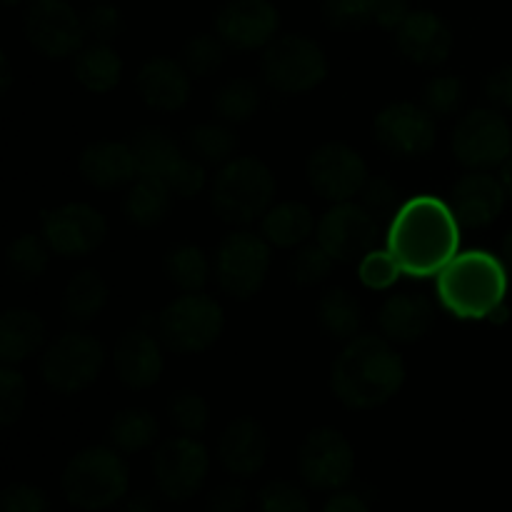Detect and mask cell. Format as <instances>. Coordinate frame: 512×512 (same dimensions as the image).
<instances>
[{
	"instance_id": "cell-25",
	"label": "cell",
	"mask_w": 512,
	"mask_h": 512,
	"mask_svg": "<svg viewBox=\"0 0 512 512\" xmlns=\"http://www.w3.org/2000/svg\"><path fill=\"white\" fill-rule=\"evenodd\" d=\"M78 170L85 183L98 190L125 188L130 180L138 178V168H135L130 143H118V140L90 143L80 153Z\"/></svg>"
},
{
	"instance_id": "cell-52",
	"label": "cell",
	"mask_w": 512,
	"mask_h": 512,
	"mask_svg": "<svg viewBox=\"0 0 512 512\" xmlns=\"http://www.w3.org/2000/svg\"><path fill=\"white\" fill-rule=\"evenodd\" d=\"M408 15V0H378V5H375V23L385 30H395Z\"/></svg>"
},
{
	"instance_id": "cell-56",
	"label": "cell",
	"mask_w": 512,
	"mask_h": 512,
	"mask_svg": "<svg viewBox=\"0 0 512 512\" xmlns=\"http://www.w3.org/2000/svg\"><path fill=\"white\" fill-rule=\"evenodd\" d=\"M500 183H503L508 198H512V155L500 165Z\"/></svg>"
},
{
	"instance_id": "cell-12",
	"label": "cell",
	"mask_w": 512,
	"mask_h": 512,
	"mask_svg": "<svg viewBox=\"0 0 512 512\" xmlns=\"http://www.w3.org/2000/svg\"><path fill=\"white\" fill-rule=\"evenodd\" d=\"M298 473L310 490H343L355 473L353 445L340 430L315 428L300 443Z\"/></svg>"
},
{
	"instance_id": "cell-24",
	"label": "cell",
	"mask_w": 512,
	"mask_h": 512,
	"mask_svg": "<svg viewBox=\"0 0 512 512\" xmlns=\"http://www.w3.org/2000/svg\"><path fill=\"white\" fill-rule=\"evenodd\" d=\"M435 305L420 293L390 295L378 313L380 333L390 343H418L433 330Z\"/></svg>"
},
{
	"instance_id": "cell-28",
	"label": "cell",
	"mask_w": 512,
	"mask_h": 512,
	"mask_svg": "<svg viewBox=\"0 0 512 512\" xmlns=\"http://www.w3.org/2000/svg\"><path fill=\"white\" fill-rule=\"evenodd\" d=\"M173 195L165 178H138L125 195V218L135 228H158L173 210Z\"/></svg>"
},
{
	"instance_id": "cell-36",
	"label": "cell",
	"mask_w": 512,
	"mask_h": 512,
	"mask_svg": "<svg viewBox=\"0 0 512 512\" xmlns=\"http://www.w3.org/2000/svg\"><path fill=\"white\" fill-rule=\"evenodd\" d=\"M263 105L260 88L248 78H233L220 85L213 98V113L228 125L248 123Z\"/></svg>"
},
{
	"instance_id": "cell-21",
	"label": "cell",
	"mask_w": 512,
	"mask_h": 512,
	"mask_svg": "<svg viewBox=\"0 0 512 512\" xmlns=\"http://www.w3.org/2000/svg\"><path fill=\"white\" fill-rule=\"evenodd\" d=\"M138 95L148 108L160 110V113H175L185 108L193 93L190 73L183 65V60L173 58H150L145 60L143 68L138 70Z\"/></svg>"
},
{
	"instance_id": "cell-2",
	"label": "cell",
	"mask_w": 512,
	"mask_h": 512,
	"mask_svg": "<svg viewBox=\"0 0 512 512\" xmlns=\"http://www.w3.org/2000/svg\"><path fill=\"white\" fill-rule=\"evenodd\" d=\"M403 355L385 335H355L330 368V390L348 410H375L400 393Z\"/></svg>"
},
{
	"instance_id": "cell-37",
	"label": "cell",
	"mask_w": 512,
	"mask_h": 512,
	"mask_svg": "<svg viewBox=\"0 0 512 512\" xmlns=\"http://www.w3.org/2000/svg\"><path fill=\"white\" fill-rule=\"evenodd\" d=\"M188 145L198 160L205 165H225L235 158L238 150V135L228 123H203L195 125L188 133Z\"/></svg>"
},
{
	"instance_id": "cell-30",
	"label": "cell",
	"mask_w": 512,
	"mask_h": 512,
	"mask_svg": "<svg viewBox=\"0 0 512 512\" xmlns=\"http://www.w3.org/2000/svg\"><path fill=\"white\" fill-rule=\"evenodd\" d=\"M73 75L90 93H110L120 83L123 60L110 43L83 45L73 55Z\"/></svg>"
},
{
	"instance_id": "cell-1",
	"label": "cell",
	"mask_w": 512,
	"mask_h": 512,
	"mask_svg": "<svg viewBox=\"0 0 512 512\" xmlns=\"http://www.w3.org/2000/svg\"><path fill=\"white\" fill-rule=\"evenodd\" d=\"M388 250L405 275H438L460 250V223L453 208L433 195L410 198L390 225Z\"/></svg>"
},
{
	"instance_id": "cell-34",
	"label": "cell",
	"mask_w": 512,
	"mask_h": 512,
	"mask_svg": "<svg viewBox=\"0 0 512 512\" xmlns=\"http://www.w3.org/2000/svg\"><path fill=\"white\" fill-rule=\"evenodd\" d=\"M163 268L170 283L178 290H183V293H200L208 285L210 263L205 258L203 248H198L193 243L170 248L163 260Z\"/></svg>"
},
{
	"instance_id": "cell-15",
	"label": "cell",
	"mask_w": 512,
	"mask_h": 512,
	"mask_svg": "<svg viewBox=\"0 0 512 512\" xmlns=\"http://www.w3.org/2000/svg\"><path fill=\"white\" fill-rule=\"evenodd\" d=\"M315 235L335 263H360L378 243V218L363 203L345 200L320 218Z\"/></svg>"
},
{
	"instance_id": "cell-47",
	"label": "cell",
	"mask_w": 512,
	"mask_h": 512,
	"mask_svg": "<svg viewBox=\"0 0 512 512\" xmlns=\"http://www.w3.org/2000/svg\"><path fill=\"white\" fill-rule=\"evenodd\" d=\"M85 25V38L90 43H113L115 38L123 30V15H120L118 8L103 3H98L95 8L88 10V15L83 18Z\"/></svg>"
},
{
	"instance_id": "cell-4",
	"label": "cell",
	"mask_w": 512,
	"mask_h": 512,
	"mask_svg": "<svg viewBox=\"0 0 512 512\" xmlns=\"http://www.w3.org/2000/svg\"><path fill=\"white\" fill-rule=\"evenodd\" d=\"M275 198V178L263 160L240 155L220 165L210 190L215 215L228 225H250L263 218Z\"/></svg>"
},
{
	"instance_id": "cell-19",
	"label": "cell",
	"mask_w": 512,
	"mask_h": 512,
	"mask_svg": "<svg viewBox=\"0 0 512 512\" xmlns=\"http://www.w3.org/2000/svg\"><path fill=\"white\" fill-rule=\"evenodd\" d=\"M393 33L398 53L415 65L433 68L453 53V30L433 10H410Z\"/></svg>"
},
{
	"instance_id": "cell-35",
	"label": "cell",
	"mask_w": 512,
	"mask_h": 512,
	"mask_svg": "<svg viewBox=\"0 0 512 512\" xmlns=\"http://www.w3.org/2000/svg\"><path fill=\"white\" fill-rule=\"evenodd\" d=\"M50 245L43 233H28L15 238L5 250V268H8L10 278L18 283H33L45 273L50 260Z\"/></svg>"
},
{
	"instance_id": "cell-10",
	"label": "cell",
	"mask_w": 512,
	"mask_h": 512,
	"mask_svg": "<svg viewBox=\"0 0 512 512\" xmlns=\"http://www.w3.org/2000/svg\"><path fill=\"white\" fill-rule=\"evenodd\" d=\"M210 458L205 445L193 435L170 438L153 453L155 488L170 503H185L203 490Z\"/></svg>"
},
{
	"instance_id": "cell-41",
	"label": "cell",
	"mask_w": 512,
	"mask_h": 512,
	"mask_svg": "<svg viewBox=\"0 0 512 512\" xmlns=\"http://www.w3.org/2000/svg\"><path fill=\"white\" fill-rule=\"evenodd\" d=\"M378 0H323V18L333 30L355 33L375 23Z\"/></svg>"
},
{
	"instance_id": "cell-6",
	"label": "cell",
	"mask_w": 512,
	"mask_h": 512,
	"mask_svg": "<svg viewBox=\"0 0 512 512\" xmlns=\"http://www.w3.org/2000/svg\"><path fill=\"white\" fill-rule=\"evenodd\" d=\"M223 328V308L203 293L180 295L158 315L160 340L178 355L205 353L218 343Z\"/></svg>"
},
{
	"instance_id": "cell-13",
	"label": "cell",
	"mask_w": 512,
	"mask_h": 512,
	"mask_svg": "<svg viewBox=\"0 0 512 512\" xmlns=\"http://www.w3.org/2000/svg\"><path fill=\"white\" fill-rule=\"evenodd\" d=\"M23 30L35 53L50 60L73 58L85 43V25L68 0L30 3Z\"/></svg>"
},
{
	"instance_id": "cell-50",
	"label": "cell",
	"mask_w": 512,
	"mask_h": 512,
	"mask_svg": "<svg viewBox=\"0 0 512 512\" xmlns=\"http://www.w3.org/2000/svg\"><path fill=\"white\" fill-rule=\"evenodd\" d=\"M485 98L495 105V108L512 110V65L493 70L485 80Z\"/></svg>"
},
{
	"instance_id": "cell-44",
	"label": "cell",
	"mask_w": 512,
	"mask_h": 512,
	"mask_svg": "<svg viewBox=\"0 0 512 512\" xmlns=\"http://www.w3.org/2000/svg\"><path fill=\"white\" fill-rule=\"evenodd\" d=\"M260 510L265 512H308L310 498L300 485L288 480H273L258 495Z\"/></svg>"
},
{
	"instance_id": "cell-57",
	"label": "cell",
	"mask_w": 512,
	"mask_h": 512,
	"mask_svg": "<svg viewBox=\"0 0 512 512\" xmlns=\"http://www.w3.org/2000/svg\"><path fill=\"white\" fill-rule=\"evenodd\" d=\"M503 263L508 265V270L512 273V230L503 240Z\"/></svg>"
},
{
	"instance_id": "cell-20",
	"label": "cell",
	"mask_w": 512,
	"mask_h": 512,
	"mask_svg": "<svg viewBox=\"0 0 512 512\" xmlns=\"http://www.w3.org/2000/svg\"><path fill=\"white\" fill-rule=\"evenodd\" d=\"M505 198L508 193L498 178L488 175L485 170H473L453 185L450 208H453L460 228L478 230L488 228L500 218Z\"/></svg>"
},
{
	"instance_id": "cell-48",
	"label": "cell",
	"mask_w": 512,
	"mask_h": 512,
	"mask_svg": "<svg viewBox=\"0 0 512 512\" xmlns=\"http://www.w3.org/2000/svg\"><path fill=\"white\" fill-rule=\"evenodd\" d=\"M165 183H168L170 190H173L175 195H180V198H195V195L205 188L203 160L180 158V163L170 170Z\"/></svg>"
},
{
	"instance_id": "cell-31",
	"label": "cell",
	"mask_w": 512,
	"mask_h": 512,
	"mask_svg": "<svg viewBox=\"0 0 512 512\" xmlns=\"http://www.w3.org/2000/svg\"><path fill=\"white\" fill-rule=\"evenodd\" d=\"M108 305V285L95 270H80L68 280L63 293V313L68 323L88 325Z\"/></svg>"
},
{
	"instance_id": "cell-46",
	"label": "cell",
	"mask_w": 512,
	"mask_h": 512,
	"mask_svg": "<svg viewBox=\"0 0 512 512\" xmlns=\"http://www.w3.org/2000/svg\"><path fill=\"white\" fill-rule=\"evenodd\" d=\"M360 198H363L365 208L378 220L395 218L398 210L403 208V203H400V190L388 178H368V183L360 190Z\"/></svg>"
},
{
	"instance_id": "cell-5",
	"label": "cell",
	"mask_w": 512,
	"mask_h": 512,
	"mask_svg": "<svg viewBox=\"0 0 512 512\" xmlns=\"http://www.w3.org/2000/svg\"><path fill=\"white\" fill-rule=\"evenodd\" d=\"M130 473L123 453L110 445L80 450L68 460L60 475V490L73 508L105 510L128 495Z\"/></svg>"
},
{
	"instance_id": "cell-9",
	"label": "cell",
	"mask_w": 512,
	"mask_h": 512,
	"mask_svg": "<svg viewBox=\"0 0 512 512\" xmlns=\"http://www.w3.org/2000/svg\"><path fill=\"white\" fill-rule=\"evenodd\" d=\"M105 350L88 333H65L40 355V375L45 385L60 395H78L98 380Z\"/></svg>"
},
{
	"instance_id": "cell-33",
	"label": "cell",
	"mask_w": 512,
	"mask_h": 512,
	"mask_svg": "<svg viewBox=\"0 0 512 512\" xmlns=\"http://www.w3.org/2000/svg\"><path fill=\"white\" fill-rule=\"evenodd\" d=\"M318 325L333 340H353L360 335L363 325V308L358 298L343 288H333L318 300Z\"/></svg>"
},
{
	"instance_id": "cell-51",
	"label": "cell",
	"mask_w": 512,
	"mask_h": 512,
	"mask_svg": "<svg viewBox=\"0 0 512 512\" xmlns=\"http://www.w3.org/2000/svg\"><path fill=\"white\" fill-rule=\"evenodd\" d=\"M248 500L250 495L243 485L230 483V485H220V488H215L213 493H210L208 508L215 512H238L248 508Z\"/></svg>"
},
{
	"instance_id": "cell-26",
	"label": "cell",
	"mask_w": 512,
	"mask_h": 512,
	"mask_svg": "<svg viewBox=\"0 0 512 512\" xmlns=\"http://www.w3.org/2000/svg\"><path fill=\"white\" fill-rule=\"evenodd\" d=\"M45 343V323L28 308H10L0 318V360L18 365L33 358Z\"/></svg>"
},
{
	"instance_id": "cell-16",
	"label": "cell",
	"mask_w": 512,
	"mask_h": 512,
	"mask_svg": "<svg viewBox=\"0 0 512 512\" xmlns=\"http://www.w3.org/2000/svg\"><path fill=\"white\" fill-rule=\"evenodd\" d=\"M373 135L383 150L395 158H420L433 150L438 128L435 115L418 103H390L375 115Z\"/></svg>"
},
{
	"instance_id": "cell-39",
	"label": "cell",
	"mask_w": 512,
	"mask_h": 512,
	"mask_svg": "<svg viewBox=\"0 0 512 512\" xmlns=\"http://www.w3.org/2000/svg\"><path fill=\"white\" fill-rule=\"evenodd\" d=\"M168 415L175 430H180L183 435H193V438L203 435L210 423L208 403L195 390H178V393H173V398L168 400Z\"/></svg>"
},
{
	"instance_id": "cell-27",
	"label": "cell",
	"mask_w": 512,
	"mask_h": 512,
	"mask_svg": "<svg viewBox=\"0 0 512 512\" xmlns=\"http://www.w3.org/2000/svg\"><path fill=\"white\" fill-rule=\"evenodd\" d=\"M318 228L313 218V210L298 200H285V203L270 205L268 213L260 220V233L275 248H300L305 240Z\"/></svg>"
},
{
	"instance_id": "cell-22",
	"label": "cell",
	"mask_w": 512,
	"mask_h": 512,
	"mask_svg": "<svg viewBox=\"0 0 512 512\" xmlns=\"http://www.w3.org/2000/svg\"><path fill=\"white\" fill-rule=\"evenodd\" d=\"M163 348L158 338L143 328L125 330L123 338L115 343L113 368L123 385L133 390L153 388L163 375Z\"/></svg>"
},
{
	"instance_id": "cell-11",
	"label": "cell",
	"mask_w": 512,
	"mask_h": 512,
	"mask_svg": "<svg viewBox=\"0 0 512 512\" xmlns=\"http://www.w3.org/2000/svg\"><path fill=\"white\" fill-rule=\"evenodd\" d=\"M453 155L468 170L500 168L512 155L510 125L498 110H470L453 133Z\"/></svg>"
},
{
	"instance_id": "cell-42",
	"label": "cell",
	"mask_w": 512,
	"mask_h": 512,
	"mask_svg": "<svg viewBox=\"0 0 512 512\" xmlns=\"http://www.w3.org/2000/svg\"><path fill=\"white\" fill-rule=\"evenodd\" d=\"M465 100L463 80L455 75H435L423 88V105L435 118H450L460 110Z\"/></svg>"
},
{
	"instance_id": "cell-32",
	"label": "cell",
	"mask_w": 512,
	"mask_h": 512,
	"mask_svg": "<svg viewBox=\"0 0 512 512\" xmlns=\"http://www.w3.org/2000/svg\"><path fill=\"white\" fill-rule=\"evenodd\" d=\"M158 435V420L145 408L120 410L108 425V443L123 455H135L143 453V450H150L158 443Z\"/></svg>"
},
{
	"instance_id": "cell-17",
	"label": "cell",
	"mask_w": 512,
	"mask_h": 512,
	"mask_svg": "<svg viewBox=\"0 0 512 512\" xmlns=\"http://www.w3.org/2000/svg\"><path fill=\"white\" fill-rule=\"evenodd\" d=\"M43 235L60 258H85L103 245L108 220L88 203H68L43 218Z\"/></svg>"
},
{
	"instance_id": "cell-54",
	"label": "cell",
	"mask_w": 512,
	"mask_h": 512,
	"mask_svg": "<svg viewBox=\"0 0 512 512\" xmlns=\"http://www.w3.org/2000/svg\"><path fill=\"white\" fill-rule=\"evenodd\" d=\"M155 505H158V500H155V495L148 493V490H143V493L133 495V498L128 500L130 512H148V510H153Z\"/></svg>"
},
{
	"instance_id": "cell-45",
	"label": "cell",
	"mask_w": 512,
	"mask_h": 512,
	"mask_svg": "<svg viewBox=\"0 0 512 512\" xmlns=\"http://www.w3.org/2000/svg\"><path fill=\"white\" fill-rule=\"evenodd\" d=\"M400 265L395 263V258L390 255V250H370L363 260H360L358 275L363 280L365 288L370 290H385L400 278Z\"/></svg>"
},
{
	"instance_id": "cell-18",
	"label": "cell",
	"mask_w": 512,
	"mask_h": 512,
	"mask_svg": "<svg viewBox=\"0 0 512 512\" xmlns=\"http://www.w3.org/2000/svg\"><path fill=\"white\" fill-rule=\"evenodd\" d=\"M280 30V13L270 0H228L215 15V35L228 50L268 48Z\"/></svg>"
},
{
	"instance_id": "cell-49",
	"label": "cell",
	"mask_w": 512,
	"mask_h": 512,
	"mask_svg": "<svg viewBox=\"0 0 512 512\" xmlns=\"http://www.w3.org/2000/svg\"><path fill=\"white\" fill-rule=\"evenodd\" d=\"M0 508L5 512H45L50 508V500L45 490L35 488V485L15 483L8 485L0 495Z\"/></svg>"
},
{
	"instance_id": "cell-14",
	"label": "cell",
	"mask_w": 512,
	"mask_h": 512,
	"mask_svg": "<svg viewBox=\"0 0 512 512\" xmlns=\"http://www.w3.org/2000/svg\"><path fill=\"white\" fill-rule=\"evenodd\" d=\"M305 178L323 200L345 203L360 195L363 185L368 183V165L350 145L325 143L308 155Z\"/></svg>"
},
{
	"instance_id": "cell-43",
	"label": "cell",
	"mask_w": 512,
	"mask_h": 512,
	"mask_svg": "<svg viewBox=\"0 0 512 512\" xmlns=\"http://www.w3.org/2000/svg\"><path fill=\"white\" fill-rule=\"evenodd\" d=\"M25 398H28V385L23 375L13 365H3L0 370V425L3 428L18 423L25 410Z\"/></svg>"
},
{
	"instance_id": "cell-60",
	"label": "cell",
	"mask_w": 512,
	"mask_h": 512,
	"mask_svg": "<svg viewBox=\"0 0 512 512\" xmlns=\"http://www.w3.org/2000/svg\"><path fill=\"white\" fill-rule=\"evenodd\" d=\"M95 3H103V0H95Z\"/></svg>"
},
{
	"instance_id": "cell-7",
	"label": "cell",
	"mask_w": 512,
	"mask_h": 512,
	"mask_svg": "<svg viewBox=\"0 0 512 512\" xmlns=\"http://www.w3.org/2000/svg\"><path fill=\"white\" fill-rule=\"evenodd\" d=\"M265 83L285 95L310 93L328 78V58L320 43L308 35H280L260 60Z\"/></svg>"
},
{
	"instance_id": "cell-8",
	"label": "cell",
	"mask_w": 512,
	"mask_h": 512,
	"mask_svg": "<svg viewBox=\"0 0 512 512\" xmlns=\"http://www.w3.org/2000/svg\"><path fill=\"white\" fill-rule=\"evenodd\" d=\"M213 273L220 290L235 300H250L260 293L270 273V243L250 230L225 235L213 258Z\"/></svg>"
},
{
	"instance_id": "cell-38",
	"label": "cell",
	"mask_w": 512,
	"mask_h": 512,
	"mask_svg": "<svg viewBox=\"0 0 512 512\" xmlns=\"http://www.w3.org/2000/svg\"><path fill=\"white\" fill-rule=\"evenodd\" d=\"M225 53H228V45L218 38L215 33H200L193 35L188 43L183 45V53L180 60L188 68L190 75L195 78H208V75L218 73L225 63Z\"/></svg>"
},
{
	"instance_id": "cell-29",
	"label": "cell",
	"mask_w": 512,
	"mask_h": 512,
	"mask_svg": "<svg viewBox=\"0 0 512 512\" xmlns=\"http://www.w3.org/2000/svg\"><path fill=\"white\" fill-rule=\"evenodd\" d=\"M138 178H168L170 170L180 163V145L168 130L143 128L130 138Z\"/></svg>"
},
{
	"instance_id": "cell-53",
	"label": "cell",
	"mask_w": 512,
	"mask_h": 512,
	"mask_svg": "<svg viewBox=\"0 0 512 512\" xmlns=\"http://www.w3.org/2000/svg\"><path fill=\"white\" fill-rule=\"evenodd\" d=\"M370 503L358 490H335L333 498L325 503L328 512H368Z\"/></svg>"
},
{
	"instance_id": "cell-59",
	"label": "cell",
	"mask_w": 512,
	"mask_h": 512,
	"mask_svg": "<svg viewBox=\"0 0 512 512\" xmlns=\"http://www.w3.org/2000/svg\"><path fill=\"white\" fill-rule=\"evenodd\" d=\"M30 3H38V0H30Z\"/></svg>"
},
{
	"instance_id": "cell-40",
	"label": "cell",
	"mask_w": 512,
	"mask_h": 512,
	"mask_svg": "<svg viewBox=\"0 0 512 512\" xmlns=\"http://www.w3.org/2000/svg\"><path fill=\"white\" fill-rule=\"evenodd\" d=\"M333 255L323 248V245H300L295 255L290 258L288 273L290 280L300 288H313L320 285L333 270Z\"/></svg>"
},
{
	"instance_id": "cell-55",
	"label": "cell",
	"mask_w": 512,
	"mask_h": 512,
	"mask_svg": "<svg viewBox=\"0 0 512 512\" xmlns=\"http://www.w3.org/2000/svg\"><path fill=\"white\" fill-rule=\"evenodd\" d=\"M0 75H3V83H0V93H8L10 83H13V70H10L8 55H0Z\"/></svg>"
},
{
	"instance_id": "cell-23",
	"label": "cell",
	"mask_w": 512,
	"mask_h": 512,
	"mask_svg": "<svg viewBox=\"0 0 512 512\" xmlns=\"http://www.w3.org/2000/svg\"><path fill=\"white\" fill-rule=\"evenodd\" d=\"M268 433L255 418H235L218 440V458L225 473L248 480L263 470L268 460Z\"/></svg>"
},
{
	"instance_id": "cell-3",
	"label": "cell",
	"mask_w": 512,
	"mask_h": 512,
	"mask_svg": "<svg viewBox=\"0 0 512 512\" xmlns=\"http://www.w3.org/2000/svg\"><path fill=\"white\" fill-rule=\"evenodd\" d=\"M438 300L460 320L488 318L508 293V265L488 250L458 253L438 273Z\"/></svg>"
},
{
	"instance_id": "cell-58",
	"label": "cell",
	"mask_w": 512,
	"mask_h": 512,
	"mask_svg": "<svg viewBox=\"0 0 512 512\" xmlns=\"http://www.w3.org/2000/svg\"><path fill=\"white\" fill-rule=\"evenodd\" d=\"M5 5H18V3H23V0H3Z\"/></svg>"
}]
</instances>
